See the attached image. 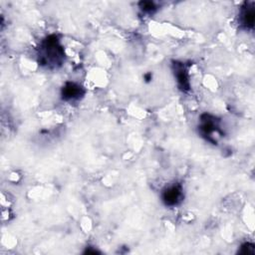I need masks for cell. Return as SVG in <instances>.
Listing matches in <instances>:
<instances>
[{"instance_id": "obj_1", "label": "cell", "mask_w": 255, "mask_h": 255, "mask_svg": "<svg viewBox=\"0 0 255 255\" xmlns=\"http://www.w3.org/2000/svg\"><path fill=\"white\" fill-rule=\"evenodd\" d=\"M39 57L42 65H57L61 63L64 57V50L56 35H50L43 41Z\"/></svg>"}, {"instance_id": "obj_2", "label": "cell", "mask_w": 255, "mask_h": 255, "mask_svg": "<svg viewBox=\"0 0 255 255\" xmlns=\"http://www.w3.org/2000/svg\"><path fill=\"white\" fill-rule=\"evenodd\" d=\"M183 193L182 187L179 184H173L165 189L161 193V199L166 206H175L182 200Z\"/></svg>"}, {"instance_id": "obj_5", "label": "cell", "mask_w": 255, "mask_h": 255, "mask_svg": "<svg viewBox=\"0 0 255 255\" xmlns=\"http://www.w3.org/2000/svg\"><path fill=\"white\" fill-rule=\"evenodd\" d=\"M255 20V11L253 6H249L246 4L245 7L242 8L240 13V22L245 28H253Z\"/></svg>"}, {"instance_id": "obj_7", "label": "cell", "mask_w": 255, "mask_h": 255, "mask_svg": "<svg viewBox=\"0 0 255 255\" xmlns=\"http://www.w3.org/2000/svg\"><path fill=\"white\" fill-rule=\"evenodd\" d=\"M240 253L241 254H254V245L250 242H246L241 245L240 247Z\"/></svg>"}, {"instance_id": "obj_3", "label": "cell", "mask_w": 255, "mask_h": 255, "mask_svg": "<svg viewBox=\"0 0 255 255\" xmlns=\"http://www.w3.org/2000/svg\"><path fill=\"white\" fill-rule=\"evenodd\" d=\"M84 94L82 87L75 83H66L62 89V98L65 101L79 100Z\"/></svg>"}, {"instance_id": "obj_6", "label": "cell", "mask_w": 255, "mask_h": 255, "mask_svg": "<svg viewBox=\"0 0 255 255\" xmlns=\"http://www.w3.org/2000/svg\"><path fill=\"white\" fill-rule=\"evenodd\" d=\"M138 5H139V8L145 13H152L156 9L155 4L151 1H141L139 2Z\"/></svg>"}, {"instance_id": "obj_4", "label": "cell", "mask_w": 255, "mask_h": 255, "mask_svg": "<svg viewBox=\"0 0 255 255\" xmlns=\"http://www.w3.org/2000/svg\"><path fill=\"white\" fill-rule=\"evenodd\" d=\"M173 71H174V76L176 77L177 85L179 89L182 91H187L189 89V80H188V74L187 71L182 63L175 62L173 64Z\"/></svg>"}]
</instances>
